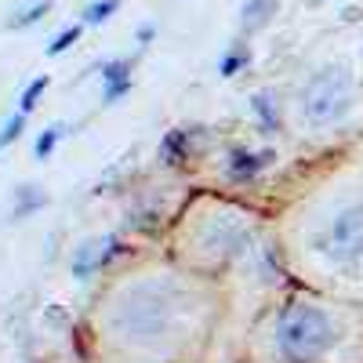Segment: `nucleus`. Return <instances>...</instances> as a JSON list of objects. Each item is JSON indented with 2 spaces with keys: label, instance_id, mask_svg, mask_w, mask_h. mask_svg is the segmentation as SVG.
<instances>
[{
  "label": "nucleus",
  "instance_id": "6",
  "mask_svg": "<svg viewBox=\"0 0 363 363\" xmlns=\"http://www.w3.org/2000/svg\"><path fill=\"white\" fill-rule=\"evenodd\" d=\"M131 91V62L128 58H113L102 66V102L113 106Z\"/></svg>",
  "mask_w": 363,
  "mask_h": 363
},
{
  "label": "nucleus",
  "instance_id": "16",
  "mask_svg": "<svg viewBox=\"0 0 363 363\" xmlns=\"http://www.w3.org/2000/svg\"><path fill=\"white\" fill-rule=\"evenodd\" d=\"M22 128H26V113L8 116V120H4V128H0V149H8V145L22 135Z\"/></svg>",
  "mask_w": 363,
  "mask_h": 363
},
{
  "label": "nucleus",
  "instance_id": "19",
  "mask_svg": "<svg viewBox=\"0 0 363 363\" xmlns=\"http://www.w3.org/2000/svg\"><path fill=\"white\" fill-rule=\"evenodd\" d=\"M138 40H142V44L153 40V26H142V29H138Z\"/></svg>",
  "mask_w": 363,
  "mask_h": 363
},
{
  "label": "nucleus",
  "instance_id": "17",
  "mask_svg": "<svg viewBox=\"0 0 363 363\" xmlns=\"http://www.w3.org/2000/svg\"><path fill=\"white\" fill-rule=\"evenodd\" d=\"M77 40H80V26H69V29H62V33H58V37L51 40L48 55H62V51H69Z\"/></svg>",
  "mask_w": 363,
  "mask_h": 363
},
{
  "label": "nucleus",
  "instance_id": "9",
  "mask_svg": "<svg viewBox=\"0 0 363 363\" xmlns=\"http://www.w3.org/2000/svg\"><path fill=\"white\" fill-rule=\"evenodd\" d=\"M251 109H255V116H258L262 131H280V113H277V102H272V95L258 91V95L251 99Z\"/></svg>",
  "mask_w": 363,
  "mask_h": 363
},
{
  "label": "nucleus",
  "instance_id": "12",
  "mask_svg": "<svg viewBox=\"0 0 363 363\" xmlns=\"http://www.w3.org/2000/svg\"><path fill=\"white\" fill-rule=\"evenodd\" d=\"M33 189H37V186H22V189H18L22 207H15V215H11L15 222H22V218L29 215V211H37V207H44V203H48V196H44V193H33Z\"/></svg>",
  "mask_w": 363,
  "mask_h": 363
},
{
  "label": "nucleus",
  "instance_id": "7",
  "mask_svg": "<svg viewBox=\"0 0 363 363\" xmlns=\"http://www.w3.org/2000/svg\"><path fill=\"white\" fill-rule=\"evenodd\" d=\"M272 160H277V153H272V149H265V153L233 149V153H229V178H233V182H247V178H255L258 171H265Z\"/></svg>",
  "mask_w": 363,
  "mask_h": 363
},
{
  "label": "nucleus",
  "instance_id": "14",
  "mask_svg": "<svg viewBox=\"0 0 363 363\" xmlns=\"http://www.w3.org/2000/svg\"><path fill=\"white\" fill-rule=\"evenodd\" d=\"M48 11H51V0H44V4H33V8H26L22 15H15V18L8 22V29H29V26H37Z\"/></svg>",
  "mask_w": 363,
  "mask_h": 363
},
{
  "label": "nucleus",
  "instance_id": "8",
  "mask_svg": "<svg viewBox=\"0 0 363 363\" xmlns=\"http://www.w3.org/2000/svg\"><path fill=\"white\" fill-rule=\"evenodd\" d=\"M186 149H189V131H167L164 142H160V157L167 167H178L182 160H186Z\"/></svg>",
  "mask_w": 363,
  "mask_h": 363
},
{
  "label": "nucleus",
  "instance_id": "15",
  "mask_svg": "<svg viewBox=\"0 0 363 363\" xmlns=\"http://www.w3.org/2000/svg\"><path fill=\"white\" fill-rule=\"evenodd\" d=\"M247 62H251V55L236 48V51H229V55L222 58V62H218V73H222V77H236V73L244 69Z\"/></svg>",
  "mask_w": 363,
  "mask_h": 363
},
{
  "label": "nucleus",
  "instance_id": "5",
  "mask_svg": "<svg viewBox=\"0 0 363 363\" xmlns=\"http://www.w3.org/2000/svg\"><path fill=\"white\" fill-rule=\"evenodd\" d=\"M128 247H124V240H116V236H106V247L99 244H84V247H77V258H73V277L77 280H87L91 272H99V269H106L113 258H120Z\"/></svg>",
  "mask_w": 363,
  "mask_h": 363
},
{
  "label": "nucleus",
  "instance_id": "3",
  "mask_svg": "<svg viewBox=\"0 0 363 363\" xmlns=\"http://www.w3.org/2000/svg\"><path fill=\"white\" fill-rule=\"evenodd\" d=\"M316 251L327 262H338V265L363 258V203L338 211V215L316 233Z\"/></svg>",
  "mask_w": 363,
  "mask_h": 363
},
{
  "label": "nucleus",
  "instance_id": "2",
  "mask_svg": "<svg viewBox=\"0 0 363 363\" xmlns=\"http://www.w3.org/2000/svg\"><path fill=\"white\" fill-rule=\"evenodd\" d=\"M349 113V77L338 66H323L301 87V116L316 128H327Z\"/></svg>",
  "mask_w": 363,
  "mask_h": 363
},
{
  "label": "nucleus",
  "instance_id": "11",
  "mask_svg": "<svg viewBox=\"0 0 363 363\" xmlns=\"http://www.w3.org/2000/svg\"><path fill=\"white\" fill-rule=\"evenodd\" d=\"M48 87H51V77H37L33 84H29V87L22 91V99H18V113H26V116L33 113V109L40 106V95H44Z\"/></svg>",
  "mask_w": 363,
  "mask_h": 363
},
{
  "label": "nucleus",
  "instance_id": "4",
  "mask_svg": "<svg viewBox=\"0 0 363 363\" xmlns=\"http://www.w3.org/2000/svg\"><path fill=\"white\" fill-rule=\"evenodd\" d=\"M145 294L149 291H135L128 298V306L120 309V327L138 342L160 338L167 330V301L164 298H145Z\"/></svg>",
  "mask_w": 363,
  "mask_h": 363
},
{
  "label": "nucleus",
  "instance_id": "1",
  "mask_svg": "<svg viewBox=\"0 0 363 363\" xmlns=\"http://www.w3.org/2000/svg\"><path fill=\"white\" fill-rule=\"evenodd\" d=\"M338 342L335 320H330L320 306H306L298 301L291 306L280 323H277V349L287 363H320Z\"/></svg>",
  "mask_w": 363,
  "mask_h": 363
},
{
  "label": "nucleus",
  "instance_id": "10",
  "mask_svg": "<svg viewBox=\"0 0 363 363\" xmlns=\"http://www.w3.org/2000/svg\"><path fill=\"white\" fill-rule=\"evenodd\" d=\"M62 135H66V124H51V128H44V131L37 135V142H33L37 160H48V157L55 153V145L62 142Z\"/></svg>",
  "mask_w": 363,
  "mask_h": 363
},
{
  "label": "nucleus",
  "instance_id": "13",
  "mask_svg": "<svg viewBox=\"0 0 363 363\" xmlns=\"http://www.w3.org/2000/svg\"><path fill=\"white\" fill-rule=\"evenodd\" d=\"M113 11H120V0H95V4L84 8V22H87V26H99V22H106Z\"/></svg>",
  "mask_w": 363,
  "mask_h": 363
},
{
  "label": "nucleus",
  "instance_id": "18",
  "mask_svg": "<svg viewBox=\"0 0 363 363\" xmlns=\"http://www.w3.org/2000/svg\"><path fill=\"white\" fill-rule=\"evenodd\" d=\"M265 11H272V0H251V4L244 8V15H251V26H262Z\"/></svg>",
  "mask_w": 363,
  "mask_h": 363
}]
</instances>
